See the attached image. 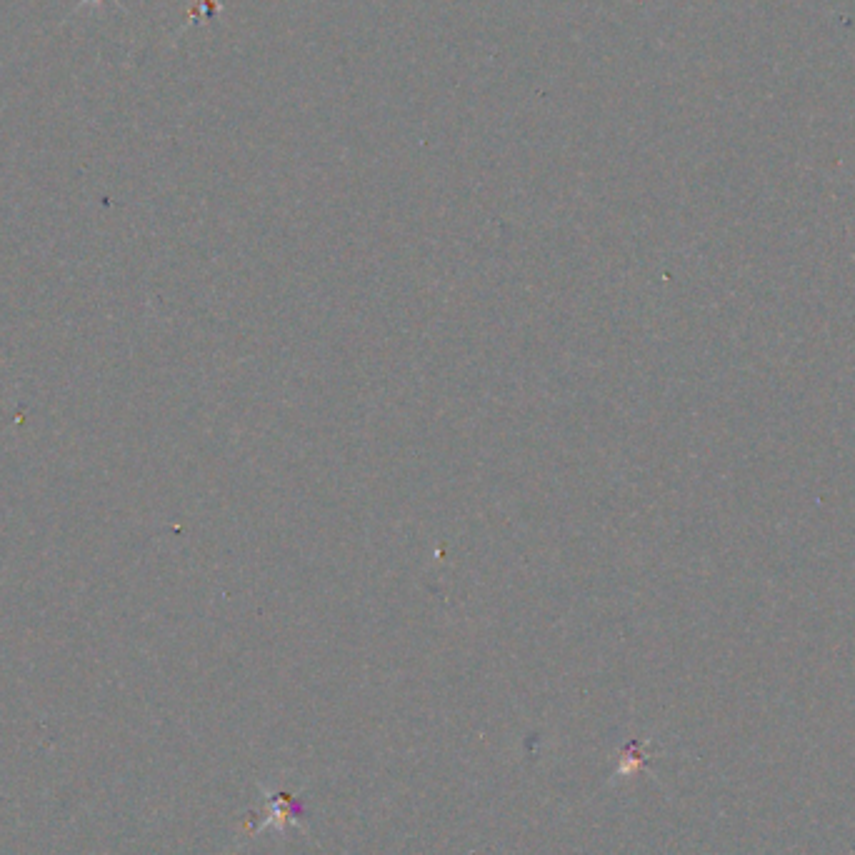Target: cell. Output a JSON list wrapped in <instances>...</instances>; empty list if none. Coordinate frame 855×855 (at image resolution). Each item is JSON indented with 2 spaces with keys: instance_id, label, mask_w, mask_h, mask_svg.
Wrapping results in <instances>:
<instances>
[{
  "instance_id": "6da1fadb",
  "label": "cell",
  "mask_w": 855,
  "mask_h": 855,
  "mask_svg": "<svg viewBox=\"0 0 855 855\" xmlns=\"http://www.w3.org/2000/svg\"><path fill=\"white\" fill-rule=\"evenodd\" d=\"M273 823H280V825H283V828L288 823H298L295 813H293V810H290L288 798H273V800H270V818L265 820L263 828H268V825H273ZM263 828H260V830H263Z\"/></svg>"
}]
</instances>
